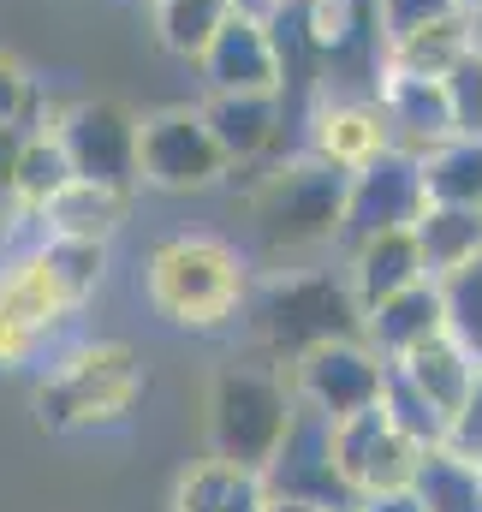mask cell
Listing matches in <instances>:
<instances>
[{
  "mask_svg": "<svg viewBox=\"0 0 482 512\" xmlns=\"http://www.w3.org/2000/svg\"><path fill=\"white\" fill-rule=\"evenodd\" d=\"M250 256L221 233H173L143 262L149 310L179 334H221L250 304Z\"/></svg>",
  "mask_w": 482,
  "mask_h": 512,
  "instance_id": "obj_1",
  "label": "cell"
},
{
  "mask_svg": "<svg viewBox=\"0 0 482 512\" xmlns=\"http://www.w3.org/2000/svg\"><path fill=\"white\" fill-rule=\"evenodd\" d=\"M143 393H149L143 352L125 340H90L48 358L30 393V411L42 435H96V429H120L143 405Z\"/></svg>",
  "mask_w": 482,
  "mask_h": 512,
  "instance_id": "obj_2",
  "label": "cell"
},
{
  "mask_svg": "<svg viewBox=\"0 0 482 512\" xmlns=\"http://www.w3.org/2000/svg\"><path fill=\"white\" fill-rule=\"evenodd\" d=\"M239 322H250L256 352L286 370L310 346L358 334L363 310L346 286V274H334V268H274L268 280L250 286V304H244Z\"/></svg>",
  "mask_w": 482,
  "mask_h": 512,
  "instance_id": "obj_3",
  "label": "cell"
},
{
  "mask_svg": "<svg viewBox=\"0 0 482 512\" xmlns=\"http://www.w3.org/2000/svg\"><path fill=\"white\" fill-rule=\"evenodd\" d=\"M250 233L274 262L310 256L322 245H340V215H346V173L316 161V155H292L280 167H268L250 197H244Z\"/></svg>",
  "mask_w": 482,
  "mask_h": 512,
  "instance_id": "obj_4",
  "label": "cell"
},
{
  "mask_svg": "<svg viewBox=\"0 0 482 512\" xmlns=\"http://www.w3.org/2000/svg\"><path fill=\"white\" fill-rule=\"evenodd\" d=\"M292 411H298V399H292V382L280 364H227V370H215L209 399H203V447H209V459L262 477V465L286 441Z\"/></svg>",
  "mask_w": 482,
  "mask_h": 512,
  "instance_id": "obj_5",
  "label": "cell"
},
{
  "mask_svg": "<svg viewBox=\"0 0 482 512\" xmlns=\"http://www.w3.org/2000/svg\"><path fill=\"white\" fill-rule=\"evenodd\" d=\"M72 316H78V304L54 280L42 245L0 256V370H30L60 340V328Z\"/></svg>",
  "mask_w": 482,
  "mask_h": 512,
  "instance_id": "obj_6",
  "label": "cell"
},
{
  "mask_svg": "<svg viewBox=\"0 0 482 512\" xmlns=\"http://www.w3.org/2000/svg\"><path fill=\"white\" fill-rule=\"evenodd\" d=\"M233 173L221 155L203 108H155L137 120V185L167 191V197H197L215 191Z\"/></svg>",
  "mask_w": 482,
  "mask_h": 512,
  "instance_id": "obj_7",
  "label": "cell"
},
{
  "mask_svg": "<svg viewBox=\"0 0 482 512\" xmlns=\"http://www.w3.org/2000/svg\"><path fill=\"white\" fill-rule=\"evenodd\" d=\"M286 382H292V399L328 423L352 417V411H369L381 405V382H387V358L363 340V334H340V340H322L310 346L304 358L286 364Z\"/></svg>",
  "mask_w": 482,
  "mask_h": 512,
  "instance_id": "obj_8",
  "label": "cell"
},
{
  "mask_svg": "<svg viewBox=\"0 0 482 512\" xmlns=\"http://www.w3.org/2000/svg\"><path fill=\"white\" fill-rule=\"evenodd\" d=\"M54 137L78 179L137 191V114L114 96H90L54 114Z\"/></svg>",
  "mask_w": 482,
  "mask_h": 512,
  "instance_id": "obj_9",
  "label": "cell"
},
{
  "mask_svg": "<svg viewBox=\"0 0 482 512\" xmlns=\"http://www.w3.org/2000/svg\"><path fill=\"white\" fill-rule=\"evenodd\" d=\"M423 209H429V191H423L417 155L411 149H381L358 173H346L340 245H358L369 233H393V227H417Z\"/></svg>",
  "mask_w": 482,
  "mask_h": 512,
  "instance_id": "obj_10",
  "label": "cell"
},
{
  "mask_svg": "<svg viewBox=\"0 0 482 512\" xmlns=\"http://www.w3.org/2000/svg\"><path fill=\"white\" fill-rule=\"evenodd\" d=\"M197 72H203L209 96H280L286 90V66H280L274 18L250 12V6H233V18L197 54Z\"/></svg>",
  "mask_w": 482,
  "mask_h": 512,
  "instance_id": "obj_11",
  "label": "cell"
},
{
  "mask_svg": "<svg viewBox=\"0 0 482 512\" xmlns=\"http://www.w3.org/2000/svg\"><path fill=\"white\" fill-rule=\"evenodd\" d=\"M423 453H429V447L405 441V435L387 423L381 405L352 411V417L334 423V471H340V483L352 489V501H363V495H387V489H411Z\"/></svg>",
  "mask_w": 482,
  "mask_h": 512,
  "instance_id": "obj_12",
  "label": "cell"
},
{
  "mask_svg": "<svg viewBox=\"0 0 482 512\" xmlns=\"http://www.w3.org/2000/svg\"><path fill=\"white\" fill-rule=\"evenodd\" d=\"M262 489L292 495V501H316V507H334V512L352 507V489L334 471V423L298 405L292 423H286V441L262 465Z\"/></svg>",
  "mask_w": 482,
  "mask_h": 512,
  "instance_id": "obj_13",
  "label": "cell"
},
{
  "mask_svg": "<svg viewBox=\"0 0 482 512\" xmlns=\"http://www.w3.org/2000/svg\"><path fill=\"white\" fill-rule=\"evenodd\" d=\"M381 149H393V131H387V114L369 96H346V90H322L304 114V155L340 167V173H358L363 161H375Z\"/></svg>",
  "mask_w": 482,
  "mask_h": 512,
  "instance_id": "obj_14",
  "label": "cell"
},
{
  "mask_svg": "<svg viewBox=\"0 0 482 512\" xmlns=\"http://www.w3.org/2000/svg\"><path fill=\"white\" fill-rule=\"evenodd\" d=\"M375 102L387 114L393 149L423 155L429 143L453 137V108H447V84L441 78H417V72H375Z\"/></svg>",
  "mask_w": 482,
  "mask_h": 512,
  "instance_id": "obj_15",
  "label": "cell"
},
{
  "mask_svg": "<svg viewBox=\"0 0 482 512\" xmlns=\"http://www.w3.org/2000/svg\"><path fill=\"white\" fill-rule=\"evenodd\" d=\"M346 286L358 298V310H375L381 298L429 280L423 274V251H417V233L411 227H393V233H369L358 245H346Z\"/></svg>",
  "mask_w": 482,
  "mask_h": 512,
  "instance_id": "obj_16",
  "label": "cell"
},
{
  "mask_svg": "<svg viewBox=\"0 0 482 512\" xmlns=\"http://www.w3.org/2000/svg\"><path fill=\"white\" fill-rule=\"evenodd\" d=\"M131 191L120 185H96V179H66L30 221H42V239H102L114 245V233L125 227Z\"/></svg>",
  "mask_w": 482,
  "mask_h": 512,
  "instance_id": "obj_17",
  "label": "cell"
},
{
  "mask_svg": "<svg viewBox=\"0 0 482 512\" xmlns=\"http://www.w3.org/2000/svg\"><path fill=\"white\" fill-rule=\"evenodd\" d=\"M363 340L387 358V364H399L411 346H423V340H435V334H447V310H441V286L435 280H417V286H405V292H393V298H381L375 310H363Z\"/></svg>",
  "mask_w": 482,
  "mask_h": 512,
  "instance_id": "obj_18",
  "label": "cell"
},
{
  "mask_svg": "<svg viewBox=\"0 0 482 512\" xmlns=\"http://www.w3.org/2000/svg\"><path fill=\"white\" fill-rule=\"evenodd\" d=\"M203 120H209L221 155L239 173V167H256L280 143V96H209Z\"/></svg>",
  "mask_w": 482,
  "mask_h": 512,
  "instance_id": "obj_19",
  "label": "cell"
},
{
  "mask_svg": "<svg viewBox=\"0 0 482 512\" xmlns=\"http://www.w3.org/2000/svg\"><path fill=\"white\" fill-rule=\"evenodd\" d=\"M482 18L471 12H447V18H435V24H423V30H411V36H399V42H387L381 48V66L387 72H417V78H447V66L465 54V48H477L482 36Z\"/></svg>",
  "mask_w": 482,
  "mask_h": 512,
  "instance_id": "obj_20",
  "label": "cell"
},
{
  "mask_svg": "<svg viewBox=\"0 0 482 512\" xmlns=\"http://www.w3.org/2000/svg\"><path fill=\"white\" fill-rule=\"evenodd\" d=\"M262 501H268V489H262L256 471L221 465V459L203 453L191 471H179L167 512H262Z\"/></svg>",
  "mask_w": 482,
  "mask_h": 512,
  "instance_id": "obj_21",
  "label": "cell"
},
{
  "mask_svg": "<svg viewBox=\"0 0 482 512\" xmlns=\"http://www.w3.org/2000/svg\"><path fill=\"white\" fill-rule=\"evenodd\" d=\"M423 167V191L429 203H453V209H482V137L477 131H453L441 143H429L417 155Z\"/></svg>",
  "mask_w": 482,
  "mask_h": 512,
  "instance_id": "obj_22",
  "label": "cell"
},
{
  "mask_svg": "<svg viewBox=\"0 0 482 512\" xmlns=\"http://www.w3.org/2000/svg\"><path fill=\"white\" fill-rule=\"evenodd\" d=\"M417 251H423V274L441 280L465 262L482 256V209H453V203H429L417 215Z\"/></svg>",
  "mask_w": 482,
  "mask_h": 512,
  "instance_id": "obj_23",
  "label": "cell"
},
{
  "mask_svg": "<svg viewBox=\"0 0 482 512\" xmlns=\"http://www.w3.org/2000/svg\"><path fill=\"white\" fill-rule=\"evenodd\" d=\"M411 495L429 512H482V459L459 453L453 441L429 447V453L417 459Z\"/></svg>",
  "mask_w": 482,
  "mask_h": 512,
  "instance_id": "obj_24",
  "label": "cell"
},
{
  "mask_svg": "<svg viewBox=\"0 0 482 512\" xmlns=\"http://www.w3.org/2000/svg\"><path fill=\"white\" fill-rule=\"evenodd\" d=\"M393 370H405L411 382L423 387L447 417L465 405V393H471V382H477V364H471V352L453 340V334H435V340H423V346H411Z\"/></svg>",
  "mask_w": 482,
  "mask_h": 512,
  "instance_id": "obj_25",
  "label": "cell"
},
{
  "mask_svg": "<svg viewBox=\"0 0 482 512\" xmlns=\"http://www.w3.org/2000/svg\"><path fill=\"white\" fill-rule=\"evenodd\" d=\"M66 179H78V173H72V161H66V149H60L54 126L18 131V149H12V191H18L24 215H36Z\"/></svg>",
  "mask_w": 482,
  "mask_h": 512,
  "instance_id": "obj_26",
  "label": "cell"
},
{
  "mask_svg": "<svg viewBox=\"0 0 482 512\" xmlns=\"http://www.w3.org/2000/svg\"><path fill=\"white\" fill-rule=\"evenodd\" d=\"M233 6H239V0H155L161 48L197 66V54H203V48L215 42V30L233 18Z\"/></svg>",
  "mask_w": 482,
  "mask_h": 512,
  "instance_id": "obj_27",
  "label": "cell"
},
{
  "mask_svg": "<svg viewBox=\"0 0 482 512\" xmlns=\"http://www.w3.org/2000/svg\"><path fill=\"white\" fill-rule=\"evenodd\" d=\"M381 411H387V423H393L405 441H417V447H441L447 429H453V417L411 382L405 370H393V364H387V382H381Z\"/></svg>",
  "mask_w": 482,
  "mask_h": 512,
  "instance_id": "obj_28",
  "label": "cell"
},
{
  "mask_svg": "<svg viewBox=\"0 0 482 512\" xmlns=\"http://www.w3.org/2000/svg\"><path fill=\"white\" fill-rule=\"evenodd\" d=\"M42 256H48V268H54V280L66 286V298L84 310L96 292H102V280H108V245L102 239H42Z\"/></svg>",
  "mask_w": 482,
  "mask_h": 512,
  "instance_id": "obj_29",
  "label": "cell"
},
{
  "mask_svg": "<svg viewBox=\"0 0 482 512\" xmlns=\"http://www.w3.org/2000/svg\"><path fill=\"white\" fill-rule=\"evenodd\" d=\"M435 286H441L447 334L471 352V364L482 370V256L477 262H465V268H453V274H441Z\"/></svg>",
  "mask_w": 482,
  "mask_h": 512,
  "instance_id": "obj_30",
  "label": "cell"
},
{
  "mask_svg": "<svg viewBox=\"0 0 482 512\" xmlns=\"http://www.w3.org/2000/svg\"><path fill=\"white\" fill-rule=\"evenodd\" d=\"M447 108H453V131H477L482 137V42L465 48L453 66H447Z\"/></svg>",
  "mask_w": 482,
  "mask_h": 512,
  "instance_id": "obj_31",
  "label": "cell"
},
{
  "mask_svg": "<svg viewBox=\"0 0 482 512\" xmlns=\"http://www.w3.org/2000/svg\"><path fill=\"white\" fill-rule=\"evenodd\" d=\"M447 12H453V0H375L369 6L381 48L399 42V36H411V30H423V24H435V18H447Z\"/></svg>",
  "mask_w": 482,
  "mask_h": 512,
  "instance_id": "obj_32",
  "label": "cell"
},
{
  "mask_svg": "<svg viewBox=\"0 0 482 512\" xmlns=\"http://www.w3.org/2000/svg\"><path fill=\"white\" fill-rule=\"evenodd\" d=\"M30 108H36V78H30L12 54H0V126H18V131H24Z\"/></svg>",
  "mask_w": 482,
  "mask_h": 512,
  "instance_id": "obj_33",
  "label": "cell"
},
{
  "mask_svg": "<svg viewBox=\"0 0 482 512\" xmlns=\"http://www.w3.org/2000/svg\"><path fill=\"white\" fill-rule=\"evenodd\" d=\"M12 149H18V126H0V251H6L12 227L30 221L24 203H18V191H12Z\"/></svg>",
  "mask_w": 482,
  "mask_h": 512,
  "instance_id": "obj_34",
  "label": "cell"
},
{
  "mask_svg": "<svg viewBox=\"0 0 482 512\" xmlns=\"http://www.w3.org/2000/svg\"><path fill=\"white\" fill-rule=\"evenodd\" d=\"M447 441H453L459 453L482 459V370H477V382H471V393H465V405L453 411V429H447Z\"/></svg>",
  "mask_w": 482,
  "mask_h": 512,
  "instance_id": "obj_35",
  "label": "cell"
},
{
  "mask_svg": "<svg viewBox=\"0 0 482 512\" xmlns=\"http://www.w3.org/2000/svg\"><path fill=\"white\" fill-rule=\"evenodd\" d=\"M358 512H429L411 489H387V495H363V501H352Z\"/></svg>",
  "mask_w": 482,
  "mask_h": 512,
  "instance_id": "obj_36",
  "label": "cell"
},
{
  "mask_svg": "<svg viewBox=\"0 0 482 512\" xmlns=\"http://www.w3.org/2000/svg\"><path fill=\"white\" fill-rule=\"evenodd\" d=\"M262 512H334V507H316V501H292V495H268L262 501ZM346 512V507H340Z\"/></svg>",
  "mask_w": 482,
  "mask_h": 512,
  "instance_id": "obj_37",
  "label": "cell"
},
{
  "mask_svg": "<svg viewBox=\"0 0 482 512\" xmlns=\"http://www.w3.org/2000/svg\"><path fill=\"white\" fill-rule=\"evenodd\" d=\"M239 6L262 12V18H280V12H286V6H298V0H239Z\"/></svg>",
  "mask_w": 482,
  "mask_h": 512,
  "instance_id": "obj_38",
  "label": "cell"
},
{
  "mask_svg": "<svg viewBox=\"0 0 482 512\" xmlns=\"http://www.w3.org/2000/svg\"><path fill=\"white\" fill-rule=\"evenodd\" d=\"M459 12H471V18H482V0H453Z\"/></svg>",
  "mask_w": 482,
  "mask_h": 512,
  "instance_id": "obj_39",
  "label": "cell"
},
{
  "mask_svg": "<svg viewBox=\"0 0 482 512\" xmlns=\"http://www.w3.org/2000/svg\"><path fill=\"white\" fill-rule=\"evenodd\" d=\"M346 512H358V507H346Z\"/></svg>",
  "mask_w": 482,
  "mask_h": 512,
  "instance_id": "obj_40",
  "label": "cell"
}]
</instances>
